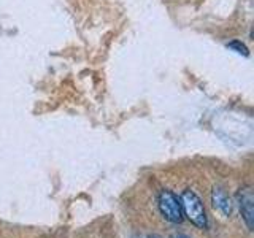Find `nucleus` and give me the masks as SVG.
Returning <instances> with one entry per match:
<instances>
[{"instance_id":"obj_4","label":"nucleus","mask_w":254,"mask_h":238,"mask_svg":"<svg viewBox=\"0 0 254 238\" xmlns=\"http://www.w3.org/2000/svg\"><path fill=\"white\" fill-rule=\"evenodd\" d=\"M211 202H213L214 210H218L224 218H229L230 214H232L234 205H232V200H230V197L226 194L224 189L214 187L213 192H211Z\"/></svg>"},{"instance_id":"obj_5","label":"nucleus","mask_w":254,"mask_h":238,"mask_svg":"<svg viewBox=\"0 0 254 238\" xmlns=\"http://www.w3.org/2000/svg\"><path fill=\"white\" fill-rule=\"evenodd\" d=\"M229 48H232V50H235L238 54H243V56H248V48H246L243 43L240 42H232V43H229L227 45Z\"/></svg>"},{"instance_id":"obj_2","label":"nucleus","mask_w":254,"mask_h":238,"mask_svg":"<svg viewBox=\"0 0 254 238\" xmlns=\"http://www.w3.org/2000/svg\"><path fill=\"white\" fill-rule=\"evenodd\" d=\"M157 205H159V210H161V214L169 222L180 224L183 221V210H181L180 198L175 195L172 190H167V189L161 190L157 197Z\"/></svg>"},{"instance_id":"obj_1","label":"nucleus","mask_w":254,"mask_h":238,"mask_svg":"<svg viewBox=\"0 0 254 238\" xmlns=\"http://www.w3.org/2000/svg\"><path fill=\"white\" fill-rule=\"evenodd\" d=\"M180 203H181V210H183V216H186L195 227L198 229H205L208 224V219H206V213H205V206L194 190H185L180 197Z\"/></svg>"},{"instance_id":"obj_6","label":"nucleus","mask_w":254,"mask_h":238,"mask_svg":"<svg viewBox=\"0 0 254 238\" xmlns=\"http://www.w3.org/2000/svg\"><path fill=\"white\" fill-rule=\"evenodd\" d=\"M172 238H189V237H186V235H173Z\"/></svg>"},{"instance_id":"obj_3","label":"nucleus","mask_w":254,"mask_h":238,"mask_svg":"<svg viewBox=\"0 0 254 238\" xmlns=\"http://www.w3.org/2000/svg\"><path fill=\"white\" fill-rule=\"evenodd\" d=\"M238 203H240V211L245 224L251 230L254 221V197L250 187L240 190V194H238Z\"/></svg>"}]
</instances>
